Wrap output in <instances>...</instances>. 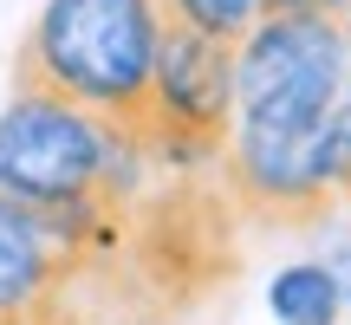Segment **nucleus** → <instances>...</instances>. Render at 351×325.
I'll list each match as a JSON object with an SVG mask.
<instances>
[{
	"label": "nucleus",
	"instance_id": "nucleus-1",
	"mask_svg": "<svg viewBox=\"0 0 351 325\" xmlns=\"http://www.w3.org/2000/svg\"><path fill=\"white\" fill-rule=\"evenodd\" d=\"M156 52H163L156 0H39L13 46V85L52 91L104 117L156 162Z\"/></svg>",
	"mask_w": 351,
	"mask_h": 325
},
{
	"label": "nucleus",
	"instance_id": "nucleus-2",
	"mask_svg": "<svg viewBox=\"0 0 351 325\" xmlns=\"http://www.w3.org/2000/svg\"><path fill=\"white\" fill-rule=\"evenodd\" d=\"M163 176L130 137H117L104 117L52 98V91L13 85L0 111V195L13 202H72L91 189H130Z\"/></svg>",
	"mask_w": 351,
	"mask_h": 325
},
{
	"label": "nucleus",
	"instance_id": "nucleus-3",
	"mask_svg": "<svg viewBox=\"0 0 351 325\" xmlns=\"http://www.w3.org/2000/svg\"><path fill=\"white\" fill-rule=\"evenodd\" d=\"M319 130H326V117H234V137H228L215 176L234 195L241 221L287 228V234L332 228L345 202L326 176Z\"/></svg>",
	"mask_w": 351,
	"mask_h": 325
},
{
	"label": "nucleus",
	"instance_id": "nucleus-4",
	"mask_svg": "<svg viewBox=\"0 0 351 325\" xmlns=\"http://www.w3.org/2000/svg\"><path fill=\"white\" fill-rule=\"evenodd\" d=\"M351 85L345 20H254L234 46V117H326Z\"/></svg>",
	"mask_w": 351,
	"mask_h": 325
},
{
	"label": "nucleus",
	"instance_id": "nucleus-5",
	"mask_svg": "<svg viewBox=\"0 0 351 325\" xmlns=\"http://www.w3.org/2000/svg\"><path fill=\"white\" fill-rule=\"evenodd\" d=\"M234 137V39L163 20L156 52V162L215 169Z\"/></svg>",
	"mask_w": 351,
	"mask_h": 325
},
{
	"label": "nucleus",
	"instance_id": "nucleus-6",
	"mask_svg": "<svg viewBox=\"0 0 351 325\" xmlns=\"http://www.w3.org/2000/svg\"><path fill=\"white\" fill-rule=\"evenodd\" d=\"M78 313V261L33 202L0 195V325Z\"/></svg>",
	"mask_w": 351,
	"mask_h": 325
},
{
	"label": "nucleus",
	"instance_id": "nucleus-7",
	"mask_svg": "<svg viewBox=\"0 0 351 325\" xmlns=\"http://www.w3.org/2000/svg\"><path fill=\"white\" fill-rule=\"evenodd\" d=\"M267 306H274L280 325H339L345 287L332 274V261H293L267 280Z\"/></svg>",
	"mask_w": 351,
	"mask_h": 325
},
{
	"label": "nucleus",
	"instance_id": "nucleus-8",
	"mask_svg": "<svg viewBox=\"0 0 351 325\" xmlns=\"http://www.w3.org/2000/svg\"><path fill=\"white\" fill-rule=\"evenodd\" d=\"M163 20L176 26H195V33H215V39H247V26L261 20V0H156Z\"/></svg>",
	"mask_w": 351,
	"mask_h": 325
},
{
	"label": "nucleus",
	"instance_id": "nucleus-9",
	"mask_svg": "<svg viewBox=\"0 0 351 325\" xmlns=\"http://www.w3.org/2000/svg\"><path fill=\"white\" fill-rule=\"evenodd\" d=\"M300 13H332V20H345L351 0H261V20H300Z\"/></svg>",
	"mask_w": 351,
	"mask_h": 325
},
{
	"label": "nucleus",
	"instance_id": "nucleus-10",
	"mask_svg": "<svg viewBox=\"0 0 351 325\" xmlns=\"http://www.w3.org/2000/svg\"><path fill=\"white\" fill-rule=\"evenodd\" d=\"M20 325H91V319H78V313H52V319H20Z\"/></svg>",
	"mask_w": 351,
	"mask_h": 325
},
{
	"label": "nucleus",
	"instance_id": "nucleus-11",
	"mask_svg": "<svg viewBox=\"0 0 351 325\" xmlns=\"http://www.w3.org/2000/svg\"><path fill=\"white\" fill-rule=\"evenodd\" d=\"M345 46H351V13H345Z\"/></svg>",
	"mask_w": 351,
	"mask_h": 325
},
{
	"label": "nucleus",
	"instance_id": "nucleus-12",
	"mask_svg": "<svg viewBox=\"0 0 351 325\" xmlns=\"http://www.w3.org/2000/svg\"><path fill=\"white\" fill-rule=\"evenodd\" d=\"M345 300H351V293H345Z\"/></svg>",
	"mask_w": 351,
	"mask_h": 325
}]
</instances>
